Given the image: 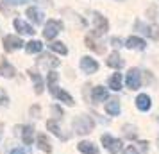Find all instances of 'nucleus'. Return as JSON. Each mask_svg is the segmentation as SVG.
Wrapping results in <instances>:
<instances>
[{
    "label": "nucleus",
    "mask_w": 159,
    "mask_h": 154,
    "mask_svg": "<svg viewBox=\"0 0 159 154\" xmlns=\"http://www.w3.org/2000/svg\"><path fill=\"white\" fill-rule=\"evenodd\" d=\"M73 131L77 133V134H88V133L93 129V120L91 117H86V115H80L73 120Z\"/></svg>",
    "instance_id": "f257e3e1"
},
{
    "label": "nucleus",
    "mask_w": 159,
    "mask_h": 154,
    "mask_svg": "<svg viewBox=\"0 0 159 154\" xmlns=\"http://www.w3.org/2000/svg\"><path fill=\"white\" fill-rule=\"evenodd\" d=\"M93 20H95V32H91L89 36H102L104 32H107L109 23L100 13H93Z\"/></svg>",
    "instance_id": "f03ea898"
},
{
    "label": "nucleus",
    "mask_w": 159,
    "mask_h": 154,
    "mask_svg": "<svg viewBox=\"0 0 159 154\" xmlns=\"http://www.w3.org/2000/svg\"><path fill=\"white\" fill-rule=\"evenodd\" d=\"M61 29H63L61 22H57V20H48V22H47V25H45L43 36L47 38V40H54V38L59 34V30H61Z\"/></svg>",
    "instance_id": "7ed1b4c3"
},
{
    "label": "nucleus",
    "mask_w": 159,
    "mask_h": 154,
    "mask_svg": "<svg viewBox=\"0 0 159 154\" xmlns=\"http://www.w3.org/2000/svg\"><path fill=\"white\" fill-rule=\"evenodd\" d=\"M125 82H127V86H129L130 90L139 88V86H141V73H139V70H138V68L129 70L127 77H125Z\"/></svg>",
    "instance_id": "20e7f679"
},
{
    "label": "nucleus",
    "mask_w": 159,
    "mask_h": 154,
    "mask_svg": "<svg viewBox=\"0 0 159 154\" xmlns=\"http://www.w3.org/2000/svg\"><path fill=\"white\" fill-rule=\"evenodd\" d=\"M102 143H104V147H106L111 154H116L122 149V142L113 138V136H109V134H104V136H102Z\"/></svg>",
    "instance_id": "39448f33"
},
{
    "label": "nucleus",
    "mask_w": 159,
    "mask_h": 154,
    "mask_svg": "<svg viewBox=\"0 0 159 154\" xmlns=\"http://www.w3.org/2000/svg\"><path fill=\"white\" fill-rule=\"evenodd\" d=\"M23 45V41L18 36H6L4 38V49L7 52H15Z\"/></svg>",
    "instance_id": "423d86ee"
},
{
    "label": "nucleus",
    "mask_w": 159,
    "mask_h": 154,
    "mask_svg": "<svg viewBox=\"0 0 159 154\" xmlns=\"http://www.w3.org/2000/svg\"><path fill=\"white\" fill-rule=\"evenodd\" d=\"M59 65H61V61L56 59L54 56H48V54H43L38 59V66H41V68H56Z\"/></svg>",
    "instance_id": "0eeeda50"
},
{
    "label": "nucleus",
    "mask_w": 159,
    "mask_h": 154,
    "mask_svg": "<svg viewBox=\"0 0 159 154\" xmlns=\"http://www.w3.org/2000/svg\"><path fill=\"white\" fill-rule=\"evenodd\" d=\"M50 91H52V95L56 97V99L63 100V102L68 104V106H73V99H72V95H68L65 90H59L57 86L54 84V86H50Z\"/></svg>",
    "instance_id": "6e6552de"
},
{
    "label": "nucleus",
    "mask_w": 159,
    "mask_h": 154,
    "mask_svg": "<svg viewBox=\"0 0 159 154\" xmlns=\"http://www.w3.org/2000/svg\"><path fill=\"white\" fill-rule=\"evenodd\" d=\"M80 68H82L86 73H95L97 70H98V63H97L95 59L84 56V58L80 59Z\"/></svg>",
    "instance_id": "1a4fd4ad"
},
{
    "label": "nucleus",
    "mask_w": 159,
    "mask_h": 154,
    "mask_svg": "<svg viewBox=\"0 0 159 154\" xmlns=\"http://www.w3.org/2000/svg\"><path fill=\"white\" fill-rule=\"evenodd\" d=\"M25 2H29V0H0V11L6 13V15H11L9 6H22Z\"/></svg>",
    "instance_id": "9d476101"
},
{
    "label": "nucleus",
    "mask_w": 159,
    "mask_h": 154,
    "mask_svg": "<svg viewBox=\"0 0 159 154\" xmlns=\"http://www.w3.org/2000/svg\"><path fill=\"white\" fill-rule=\"evenodd\" d=\"M136 106H138V110L139 111H148L150 110V97L148 95H145V93H141V95H138L136 97Z\"/></svg>",
    "instance_id": "9b49d317"
},
{
    "label": "nucleus",
    "mask_w": 159,
    "mask_h": 154,
    "mask_svg": "<svg viewBox=\"0 0 159 154\" xmlns=\"http://www.w3.org/2000/svg\"><path fill=\"white\" fill-rule=\"evenodd\" d=\"M107 65L111 66V68L120 70V68L123 66V59L120 58V54H118V52H113V54H109V58H107Z\"/></svg>",
    "instance_id": "f8f14e48"
},
{
    "label": "nucleus",
    "mask_w": 159,
    "mask_h": 154,
    "mask_svg": "<svg viewBox=\"0 0 159 154\" xmlns=\"http://www.w3.org/2000/svg\"><path fill=\"white\" fill-rule=\"evenodd\" d=\"M13 23H15V29H16V30H20L22 34H34L32 27H30L29 23H25L23 20H20V18H16Z\"/></svg>",
    "instance_id": "ddd939ff"
},
{
    "label": "nucleus",
    "mask_w": 159,
    "mask_h": 154,
    "mask_svg": "<svg viewBox=\"0 0 159 154\" xmlns=\"http://www.w3.org/2000/svg\"><path fill=\"white\" fill-rule=\"evenodd\" d=\"M77 149H79L82 154H98V149H97L91 142H80L79 145H77Z\"/></svg>",
    "instance_id": "4468645a"
},
{
    "label": "nucleus",
    "mask_w": 159,
    "mask_h": 154,
    "mask_svg": "<svg viewBox=\"0 0 159 154\" xmlns=\"http://www.w3.org/2000/svg\"><path fill=\"white\" fill-rule=\"evenodd\" d=\"M145 41L141 40V38H136V36H130L129 40H127V47L129 49H134V50H143L145 49Z\"/></svg>",
    "instance_id": "2eb2a0df"
},
{
    "label": "nucleus",
    "mask_w": 159,
    "mask_h": 154,
    "mask_svg": "<svg viewBox=\"0 0 159 154\" xmlns=\"http://www.w3.org/2000/svg\"><path fill=\"white\" fill-rule=\"evenodd\" d=\"M32 136H34V127L32 125H25L22 127V138L25 145H30L32 143Z\"/></svg>",
    "instance_id": "dca6fc26"
},
{
    "label": "nucleus",
    "mask_w": 159,
    "mask_h": 154,
    "mask_svg": "<svg viewBox=\"0 0 159 154\" xmlns=\"http://www.w3.org/2000/svg\"><path fill=\"white\" fill-rule=\"evenodd\" d=\"M106 99H107V90L104 88V86L93 88V100L95 102H104Z\"/></svg>",
    "instance_id": "f3484780"
},
{
    "label": "nucleus",
    "mask_w": 159,
    "mask_h": 154,
    "mask_svg": "<svg viewBox=\"0 0 159 154\" xmlns=\"http://www.w3.org/2000/svg\"><path fill=\"white\" fill-rule=\"evenodd\" d=\"M15 73H16L15 66H11L7 61H6V59L0 63V75H4V77H13Z\"/></svg>",
    "instance_id": "a211bd4d"
},
{
    "label": "nucleus",
    "mask_w": 159,
    "mask_h": 154,
    "mask_svg": "<svg viewBox=\"0 0 159 154\" xmlns=\"http://www.w3.org/2000/svg\"><path fill=\"white\" fill-rule=\"evenodd\" d=\"M27 16H29V20H32V23H36V25H39V23L43 22V15H41L36 7L27 9Z\"/></svg>",
    "instance_id": "6ab92c4d"
},
{
    "label": "nucleus",
    "mask_w": 159,
    "mask_h": 154,
    "mask_svg": "<svg viewBox=\"0 0 159 154\" xmlns=\"http://www.w3.org/2000/svg\"><path fill=\"white\" fill-rule=\"evenodd\" d=\"M29 75H30V79H34V90H36V93H41L43 91V79L39 77V73L34 72V70H29Z\"/></svg>",
    "instance_id": "aec40b11"
},
{
    "label": "nucleus",
    "mask_w": 159,
    "mask_h": 154,
    "mask_svg": "<svg viewBox=\"0 0 159 154\" xmlns=\"http://www.w3.org/2000/svg\"><path fill=\"white\" fill-rule=\"evenodd\" d=\"M38 145H39V149H41L43 152H47V154L52 152V145H50V142L47 140L45 134H39V136H38Z\"/></svg>",
    "instance_id": "412c9836"
},
{
    "label": "nucleus",
    "mask_w": 159,
    "mask_h": 154,
    "mask_svg": "<svg viewBox=\"0 0 159 154\" xmlns=\"http://www.w3.org/2000/svg\"><path fill=\"white\" fill-rule=\"evenodd\" d=\"M109 88L118 91V90H122V73H115L111 79H109Z\"/></svg>",
    "instance_id": "4be33fe9"
},
{
    "label": "nucleus",
    "mask_w": 159,
    "mask_h": 154,
    "mask_svg": "<svg viewBox=\"0 0 159 154\" xmlns=\"http://www.w3.org/2000/svg\"><path fill=\"white\" fill-rule=\"evenodd\" d=\"M41 49H43V43H41V41H38V40L29 41V43L25 45V50L29 52V54H36V52H39Z\"/></svg>",
    "instance_id": "5701e85b"
},
{
    "label": "nucleus",
    "mask_w": 159,
    "mask_h": 154,
    "mask_svg": "<svg viewBox=\"0 0 159 154\" xmlns=\"http://www.w3.org/2000/svg\"><path fill=\"white\" fill-rule=\"evenodd\" d=\"M47 129H50V131L54 133L56 136H57V138H63V140L66 138L65 134L61 133V129L57 127V122H56V120H48V122H47Z\"/></svg>",
    "instance_id": "b1692460"
},
{
    "label": "nucleus",
    "mask_w": 159,
    "mask_h": 154,
    "mask_svg": "<svg viewBox=\"0 0 159 154\" xmlns=\"http://www.w3.org/2000/svg\"><path fill=\"white\" fill-rule=\"evenodd\" d=\"M106 111H107L109 115H118L120 113V104H118V100H109L106 104Z\"/></svg>",
    "instance_id": "393cba45"
},
{
    "label": "nucleus",
    "mask_w": 159,
    "mask_h": 154,
    "mask_svg": "<svg viewBox=\"0 0 159 154\" xmlns=\"http://www.w3.org/2000/svg\"><path fill=\"white\" fill-rule=\"evenodd\" d=\"M50 49L54 52H57V54H63L65 56L66 52H68V49H66L65 43H61V41H54V43H50Z\"/></svg>",
    "instance_id": "a878e982"
},
{
    "label": "nucleus",
    "mask_w": 159,
    "mask_h": 154,
    "mask_svg": "<svg viewBox=\"0 0 159 154\" xmlns=\"http://www.w3.org/2000/svg\"><path fill=\"white\" fill-rule=\"evenodd\" d=\"M86 47H89V49H93V50H97V52H104V47H98V43H95L93 38L89 36V34L86 36Z\"/></svg>",
    "instance_id": "bb28decb"
},
{
    "label": "nucleus",
    "mask_w": 159,
    "mask_h": 154,
    "mask_svg": "<svg viewBox=\"0 0 159 154\" xmlns=\"http://www.w3.org/2000/svg\"><path fill=\"white\" fill-rule=\"evenodd\" d=\"M145 34L152 36L154 40H159V25H152V27H147V32H145Z\"/></svg>",
    "instance_id": "cd10ccee"
},
{
    "label": "nucleus",
    "mask_w": 159,
    "mask_h": 154,
    "mask_svg": "<svg viewBox=\"0 0 159 154\" xmlns=\"http://www.w3.org/2000/svg\"><path fill=\"white\" fill-rule=\"evenodd\" d=\"M9 104V97H7V93L4 91V90L0 88V106H7Z\"/></svg>",
    "instance_id": "c85d7f7f"
},
{
    "label": "nucleus",
    "mask_w": 159,
    "mask_h": 154,
    "mask_svg": "<svg viewBox=\"0 0 159 154\" xmlns=\"http://www.w3.org/2000/svg\"><path fill=\"white\" fill-rule=\"evenodd\" d=\"M56 81H57V73H48V79H47V86L50 88V86H54L56 84Z\"/></svg>",
    "instance_id": "c756f323"
},
{
    "label": "nucleus",
    "mask_w": 159,
    "mask_h": 154,
    "mask_svg": "<svg viewBox=\"0 0 159 154\" xmlns=\"http://www.w3.org/2000/svg\"><path fill=\"white\" fill-rule=\"evenodd\" d=\"M123 154H138V149H136L134 145H129V147H125Z\"/></svg>",
    "instance_id": "7c9ffc66"
},
{
    "label": "nucleus",
    "mask_w": 159,
    "mask_h": 154,
    "mask_svg": "<svg viewBox=\"0 0 159 154\" xmlns=\"http://www.w3.org/2000/svg\"><path fill=\"white\" fill-rule=\"evenodd\" d=\"M11 154H30V151L29 149H15Z\"/></svg>",
    "instance_id": "2f4dec72"
},
{
    "label": "nucleus",
    "mask_w": 159,
    "mask_h": 154,
    "mask_svg": "<svg viewBox=\"0 0 159 154\" xmlns=\"http://www.w3.org/2000/svg\"><path fill=\"white\" fill-rule=\"evenodd\" d=\"M111 43H113V47H120L122 41H120V38H113V40H111Z\"/></svg>",
    "instance_id": "473e14b6"
},
{
    "label": "nucleus",
    "mask_w": 159,
    "mask_h": 154,
    "mask_svg": "<svg viewBox=\"0 0 159 154\" xmlns=\"http://www.w3.org/2000/svg\"><path fill=\"white\" fill-rule=\"evenodd\" d=\"M36 2H39V4H47V6L50 4V0H36Z\"/></svg>",
    "instance_id": "72a5a7b5"
},
{
    "label": "nucleus",
    "mask_w": 159,
    "mask_h": 154,
    "mask_svg": "<svg viewBox=\"0 0 159 154\" xmlns=\"http://www.w3.org/2000/svg\"><path fill=\"white\" fill-rule=\"evenodd\" d=\"M2 131H4V124L0 122V136H2Z\"/></svg>",
    "instance_id": "f704fd0d"
}]
</instances>
